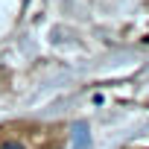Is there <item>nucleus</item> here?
<instances>
[{"mask_svg": "<svg viewBox=\"0 0 149 149\" xmlns=\"http://www.w3.org/2000/svg\"><path fill=\"white\" fill-rule=\"evenodd\" d=\"M0 149H41V146H32L26 134H0Z\"/></svg>", "mask_w": 149, "mask_h": 149, "instance_id": "f257e3e1", "label": "nucleus"}, {"mask_svg": "<svg viewBox=\"0 0 149 149\" xmlns=\"http://www.w3.org/2000/svg\"><path fill=\"white\" fill-rule=\"evenodd\" d=\"M76 149H88V134H85V126L76 129Z\"/></svg>", "mask_w": 149, "mask_h": 149, "instance_id": "f03ea898", "label": "nucleus"}]
</instances>
